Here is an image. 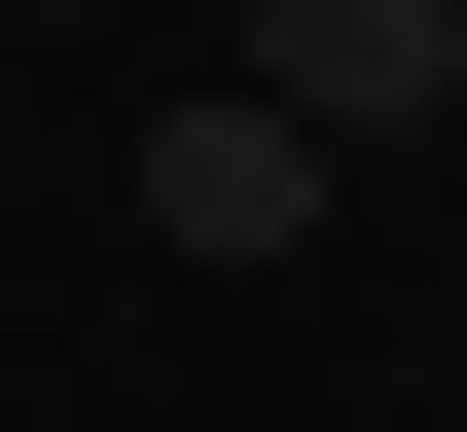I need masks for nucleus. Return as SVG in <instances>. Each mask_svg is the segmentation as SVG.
Returning a JSON list of instances; mask_svg holds the SVG:
<instances>
[{
  "label": "nucleus",
  "mask_w": 467,
  "mask_h": 432,
  "mask_svg": "<svg viewBox=\"0 0 467 432\" xmlns=\"http://www.w3.org/2000/svg\"><path fill=\"white\" fill-rule=\"evenodd\" d=\"M109 216H144V252H324V109H252V72H216V109H144Z\"/></svg>",
  "instance_id": "nucleus-1"
},
{
  "label": "nucleus",
  "mask_w": 467,
  "mask_h": 432,
  "mask_svg": "<svg viewBox=\"0 0 467 432\" xmlns=\"http://www.w3.org/2000/svg\"><path fill=\"white\" fill-rule=\"evenodd\" d=\"M431 144H467V72H431Z\"/></svg>",
  "instance_id": "nucleus-3"
},
{
  "label": "nucleus",
  "mask_w": 467,
  "mask_h": 432,
  "mask_svg": "<svg viewBox=\"0 0 467 432\" xmlns=\"http://www.w3.org/2000/svg\"><path fill=\"white\" fill-rule=\"evenodd\" d=\"M431 72H467V0H252V109H324V144H431Z\"/></svg>",
  "instance_id": "nucleus-2"
}]
</instances>
